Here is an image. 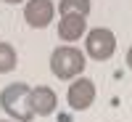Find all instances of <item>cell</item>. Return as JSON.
Masks as SVG:
<instances>
[{"mask_svg":"<svg viewBox=\"0 0 132 122\" xmlns=\"http://www.w3.org/2000/svg\"><path fill=\"white\" fill-rule=\"evenodd\" d=\"M29 93H32V88L27 82H11L3 88L0 106L13 122H32L35 119V112L29 106Z\"/></svg>","mask_w":132,"mask_h":122,"instance_id":"obj_1","label":"cell"},{"mask_svg":"<svg viewBox=\"0 0 132 122\" xmlns=\"http://www.w3.org/2000/svg\"><path fill=\"white\" fill-rule=\"evenodd\" d=\"M85 64H87L85 53L74 45H61L50 53V69L58 80H74L77 74L85 72Z\"/></svg>","mask_w":132,"mask_h":122,"instance_id":"obj_2","label":"cell"},{"mask_svg":"<svg viewBox=\"0 0 132 122\" xmlns=\"http://www.w3.org/2000/svg\"><path fill=\"white\" fill-rule=\"evenodd\" d=\"M85 51H87V56L95 59V61H108L114 56V51H116V37H114V32L111 29H106V27H95L87 32V37H85Z\"/></svg>","mask_w":132,"mask_h":122,"instance_id":"obj_3","label":"cell"},{"mask_svg":"<svg viewBox=\"0 0 132 122\" xmlns=\"http://www.w3.org/2000/svg\"><path fill=\"white\" fill-rule=\"evenodd\" d=\"M95 82L90 77H79V80H71L69 90H66V101L74 112H85V109H90L93 101H95Z\"/></svg>","mask_w":132,"mask_h":122,"instance_id":"obj_4","label":"cell"},{"mask_svg":"<svg viewBox=\"0 0 132 122\" xmlns=\"http://www.w3.org/2000/svg\"><path fill=\"white\" fill-rule=\"evenodd\" d=\"M53 16H56V5L53 0H27V8H24V21L35 29H45Z\"/></svg>","mask_w":132,"mask_h":122,"instance_id":"obj_5","label":"cell"},{"mask_svg":"<svg viewBox=\"0 0 132 122\" xmlns=\"http://www.w3.org/2000/svg\"><path fill=\"white\" fill-rule=\"evenodd\" d=\"M29 106H32V112H35V117H48V114L56 112L58 96H56L53 88L37 85V88H32V93H29Z\"/></svg>","mask_w":132,"mask_h":122,"instance_id":"obj_6","label":"cell"},{"mask_svg":"<svg viewBox=\"0 0 132 122\" xmlns=\"http://www.w3.org/2000/svg\"><path fill=\"white\" fill-rule=\"evenodd\" d=\"M85 32H87V16H61L58 37L66 45H71V42H77L79 37H85Z\"/></svg>","mask_w":132,"mask_h":122,"instance_id":"obj_7","label":"cell"},{"mask_svg":"<svg viewBox=\"0 0 132 122\" xmlns=\"http://www.w3.org/2000/svg\"><path fill=\"white\" fill-rule=\"evenodd\" d=\"M58 13L61 16H87L90 13V0H61Z\"/></svg>","mask_w":132,"mask_h":122,"instance_id":"obj_8","label":"cell"},{"mask_svg":"<svg viewBox=\"0 0 132 122\" xmlns=\"http://www.w3.org/2000/svg\"><path fill=\"white\" fill-rule=\"evenodd\" d=\"M19 64V56H16V48L11 42H0V74H8L13 72Z\"/></svg>","mask_w":132,"mask_h":122,"instance_id":"obj_9","label":"cell"},{"mask_svg":"<svg viewBox=\"0 0 132 122\" xmlns=\"http://www.w3.org/2000/svg\"><path fill=\"white\" fill-rule=\"evenodd\" d=\"M127 66L132 69V45H129V51H127Z\"/></svg>","mask_w":132,"mask_h":122,"instance_id":"obj_10","label":"cell"},{"mask_svg":"<svg viewBox=\"0 0 132 122\" xmlns=\"http://www.w3.org/2000/svg\"><path fill=\"white\" fill-rule=\"evenodd\" d=\"M3 3H11V5H16V3H24V0H3Z\"/></svg>","mask_w":132,"mask_h":122,"instance_id":"obj_11","label":"cell"},{"mask_svg":"<svg viewBox=\"0 0 132 122\" xmlns=\"http://www.w3.org/2000/svg\"><path fill=\"white\" fill-rule=\"evenodd\" d=\"M3 122H13V119H3Z\"/></svg>","mask_w":132,"mask_h":122,"instance_id":"obj_12","label":"cell"}]
</instances>
